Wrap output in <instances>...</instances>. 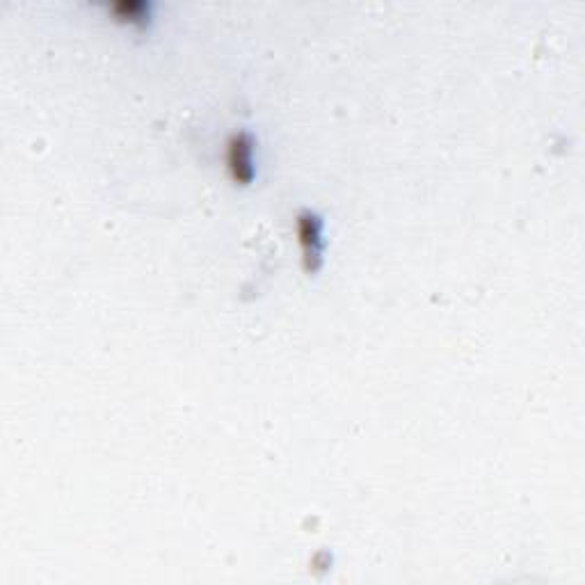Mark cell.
I'll use <instances>...</instances> for the list:
<instances>
[{"label":"cell","mask_w":585,"mask_h":585,"mask_svg":"<svg viewBox=\"0 0 585 585\" xmlns=\"http://www.w3.org/2000/svg\"><path fill=\"white\" fill-rule=\"evenodd\" d=\"M227 167L240 183L254 179V138L250 131H236L227 140Z\"/></svg>","instance_id":"cell-2"},{"label":"cell","mask_w":585,"mask_h":585,"mask_svg":"<svg viewBox=\"0 0 585 585\" xmlns=\"http://www.w3.org/2000/svg\"><path fill=\"white\" fill-rule=\"evenodd\" d=\"M108 12L119 16L122 21L133 23V26H147L154 14V5L144 3V0H117V3H108Z\"/></svg>","instance_id":"cell-3"},{"label":"cell","mask_w":585,"mask_h":585,"mask_svg":"<svg viewBox=\"0 0 585 585\" xmlns=\"http://www.w3.org/2000/svg\"><path fill=\"white\" fill-rule=\"evenodd\" d=\"M298 243L302 247L304 268L314 272L323 261V218L311 208L298 213Z\"/></svg>","instance_id":"cell-1"}]
</instances>
